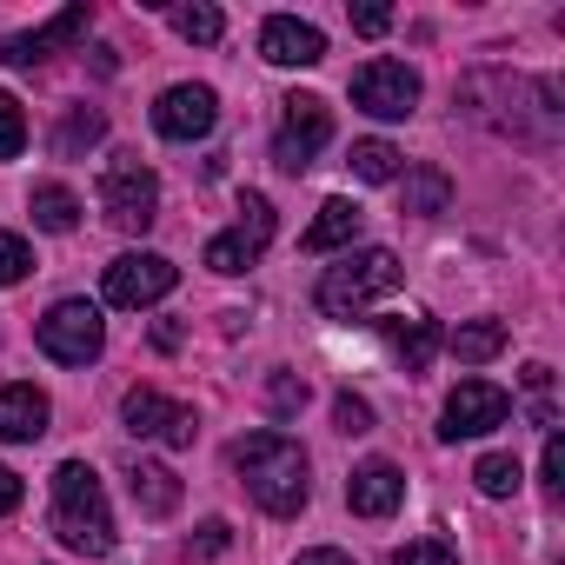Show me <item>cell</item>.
Here are the masks:
<instances>
[{"label": "cell", "instance_id": "cell-24", "mask_svg": "<svg viewBox=\"0 0 565 565\" xmlns=\"http://www.w3.org/2000/svg\"><path fill=\"white\" fill-rule=\"evenodd\" d=\"M439 347H446L439 320H406V333H399V366H406V373H426Z\"/></svg>", "mask_w": 565, "mask_h": 565}, {"label": "cell", "instance_id": "cell-17", "mask_svg": "<svg viewBox=\"0 0 565 565\" xmlns=\"http://www.w3.org/2000/svg\"><path fill=\"white\" fill-rule=\"evenodd\" d=\"M127 486H134V505H140L147 519H167V512L180 505V479H173L160 459H134V466H127Z\"/></svg>", "mask_w": 565, "mask_h": 565}, {"label": "cell", "instance_id": "cell-22", "mask_svg": "<svg viewBox=\"0 0 565 565\" xmlns=\"http://www.w3.org/2000/svg\"><path fill=\"white\" fill-rule=\"evenodd\" d=\"M347 167H353L366 186H386V180H399V147H393V140H353Z\"/></svg>", "mask_w": 565, "mask_h": 565}, {"label": "cell", "instance_id": "cell-28", "mask_svg": "<svg viewBox=\"0 0 565 565\" xmlns=\"http://www.w3.org/2000/svg\"><path fill=\"white\" fill-rule=\"evenodd\" d=\"M28 147V114H21V100L0 87V160H14Z\"/></svg>", "mask_w": 565, "mask_h": 565}, {"label": "cell", "instance_id": "cell-4", "mask_svg": "<svg viewBox=\"0 0 565 565\" xmlns=\"http://www.w3.org/2000/svg\"><path fill=\"white\" fill-rule=\"evenodd\" d=\"M100 206H107L114 226L147 233L153 213H160V180H153V167H147L140 153H114L107 173H100Z\"/></svg>", "mask_w": 565, "mask_h": 565}, {"label": "cell", "instance_id": "cell-6", "mask_svg": "<svg viewBox=\"0 0 565 565\" xmlns=\"http://www.w3.org/2000/svg\"><path fill=\"white\" fill-rule=\"evenodd\" d=\"M100 347H107V320H100V307H87V300H61V307H47V320H41V353H47V360H61V366H87V360H100Z\"/></svg>", "mask_w": 565, "mask_h": 565}, {"label": "cell", "instance_id": "cell-7", "mask_svg": "<svg viewBox=\"0 0 565 565\" xmlns=\"http://www.w3.org/2000/svg\"><path fill=\"white\" fill-rule=\"evenodd\" d=\"M120 419H127V433L160 439V446H173V452H186V446L200 439L193 406H180V399H167V393H153V386H134V393L120 399Z\"/></svg>", "mask_w": 565, "mask_h": 565}, {"label": "cell", "instance_id": "cell-25", "mask_svg": "<svg viewBox=\"0 0 565 565\" xmlns=\"http://www.w3.org/2000/svg\"><path fill=\"white\" fill-rule=\"evenodd\" d=\"M472 486H479L486 499H512V492H519V459H512V452H486V459L472 466Z\"/></svg>", "mask_w": 565, "mask_h": 565}, {"label": "cell", "instance_id": "cell-30", "mask_svg": "<svg viewBox=\"0 0 565 565\" xmlns=\"http://www.w3.org/2000/svg\"><path fill=\"white\" fill-rule=\"evenodd\" d=\"M393 565H459V558H452V545H439V539H406V545L393 552Z\"/></svg>", "mask_w": 565, "mask_h": 565}, {"label": "cell", "instance_id": "cell-34", "mask_svg": "<svg viewBox=\"0 0 565 565\" xmlns=\"http://www.w3.org/2000/svg\"><path fill=\"white\" fill-rule=\"evenodd\" d=\"M193 552H200V558L226 552V525H220V519H206V525H200V539H193Z\"/></svg>", "mask_w": 565, "mask_h": 565}, {"label": "cell", "instance_id": "cell-33", "mask_svg": "<svg viewBox=\"0 0 565 565\" xmlns=\"http://www.w3.org/2000/svg\"><path fill=\"white\" fill-rule=\"evenodd\" d=\"M353 28H360L366 41H380V34L393 28V14H386V8H353Z\"/></svg>", "mask_w": 565, "mask_h": 565}, {"label": "cell", "instance_id": "cell-16", "mask_svg": "<svg viewBox=\"0 0 565 565\" xmlns=\"http://www.w3.org/2000/svg\"><path fill=\"white\" fill-rule=\"evenodd\" d=\"M47 419H54V406H47L41 386H0V439H8V446L41 439Z\"/></svg>", "mask_w": 565, "mask_h": 565}, {"label": "cell", "instance_id": "cell-35", "mask_svg": "<svg viewBox=\"0 0 565 565\" xmlns=\"http://www.w3.org/2000/svg\"><path fill=\"white\" fill-rule=\"evenodd\" d=\"M14 505H21V472H14V466H0V519H8Z\"/></svg>", "mask_w": 565, "mask_h": 565}, {"label": "cell", "instance_id": "cell-11", "mask_svg": "<svg viewBox=\"0 0 565 565\" xmlns=\"http://www.w3.org/2000/svg\"><path fill=\"white\" fill-rule=\"evenodd\" d=\"M266 239H273V206H266V193H246L239 200V226L206 239V266L213 273H246L266 253Z\"/></svg>", "mask_w": 565, "mask_h": 565}, {"label": "cell", "instance_id": "cell-23", "mask_svg": "<svg viewBox=\"0 0 565 565\" xmlns=\"http://www.w3.org/2000/svg\"><path fill=\"white\" fill-rule=\"evenodd\" d=\"M34 226H47V233H74L81 226V200L67 193V186H34Z\"/></svg>", "mask_w": 565, "mask_h": 565}, {"label": "cell", "instance_id": "cell-21", "mask_svg": "<svg viewBox=\"0 0 565 565\" xmlns=\"http://www.w3.org/2000/svg\"><path fill=\"white\" fill-rule=\"evenodd\" d=\"M446 347H452V360H459V366H486V360L505 347V327H499V320H472V327L446 333Z\"/></svg>", "mask_w": 565, "mask_h": 565}, {"label": "cell", "instance_id": "cell-29", "mask_svg": "<svg viewBox=\"0 0 565 565\" xmlns=\"http://www.w3.org/2000/svg\"><path fill=\"white\" fill-rule=\"evenodd\" d=\"M28 266H34L28 239H21V233H0V287H21V279H28Z\"/></svg>", "mask_w": 565, "mask_h": 565}, {"label": "cell", "instance_id": "cell-15", "mask_svg": "<svg viewBox=\"0 0 565 565\" xmlns=\"http://www.w3.org/2000/svg\"><path fill=\"white\" fill-rule=\"evenodd\" d=\"M81 34H87V8H67V14H54V21L34 28V34L0 41V61H8V67H34V61H47L54 47H74Z\"/></svg>", "mask_w": 565, "mask_h": 565}, {"label": "cell", "instance_id": "cell-36", "mask_svg": "<svg viewBox=\"0 0 565 565\" xmlns=\"http://www.w3.org/2000/svg\"><path fill=\"white\" fill-rule=\"evenodd\" d=\"M294 565H353V558H347L340 545H313V552H300Z\"/></svg>", "mask_w": 565, "mask_h": 565}, {"label": "cell", "instance_id": "cell-20", "mask_svg": "<svg viewBox=\"0 0 565 565\" xmlns=\"http://www.w3.org/2000/svg\"><path fill=\"white\" fill-rule=\"evenodd\" d=\"M446 200H452L446 167H413V173H406V213L433 220V213H446Z\"/></svg>", "mask_w": 565, "mask_h": 565}, {"label": "cell", "instance_id": "cell-18", "mask_svg": "<svg viewBox=\"0 0 565 565\" xmlns=\"http://www.w3.org/2000/svg\"><path fill=\"white\" fill-rule=\"evenodd\" d=\"M360 226H366V213H360L353 200H327L300 246H307V253H333V246H353V239H360Z\"/></svg>", "mask_w": 565, "mask_h": 565}, {"label": "cell", "instance_id": "cell-27", "mask_svg": "<svg viewBox=\"0 0 565 565\" xmlns=\"http://www.w3.org/2000/svg\"><path fill=\"white\" fill-rule=\"evenodd\" d=\"M266 406H273V419H294L307 406V380L300 373H273L266 380Z\"/></svg>", "mask_w": 565, "mask_h": 565}, {"label": "cell", "instance_id": "cell-5", "mask_svg": "<svg viewBox=\"0 0 565 565\" xmlns=\"http://www.w3.org/2000/svg\"><path fill=\"white\" fill-rule=\"evenodd\" d=\"M333 140V107L320 94H287L279 100V134H273V160L287 173H307L313 153Z\"/></svg>", "mask_w": 565, "mask_h": 565}, {"label": "cell", "instance_id": "cell-31", "mask_svg": "<svg viewBox=\"0 0 565 565\" xmlns=\"http://www.w3.org/2000/svg\"><path fill=\"white\" fill-rule=\"evenodd\" d=\"M333 426H340V433H373V406H366L360 393H340V399H333Z\"/></svg>", "mask_w": 565, "mask_h": 565}, {"label": "cell", "instance_id": "cell-13", "mask_svg": "<svg viewBox=\"0 0 565 565\" xmlns=\"http://www.w3.org/2000/svg\"><path fill=\"white\" fill-rule=\"evenodd\" d=\"M259 61H273V67H320L327 61V34L313 21H300V14H273L259 28Z\"/></svg>", "mask_w": 565, "mask_h": 565}, {"label": "cell", "instance_id": "cell-9", "mask_svg": "<svg viewBox=\"0 0 565 565\" xmlns=\"http://www.w3.org/2000/svg\"><path fill=\"white\" fill-rule=\"evenodd\" d=\"M353 107L373 120H406L419 107V74L406 61H366L353 74Z\"/></svg>", "mask_w": 565, "mask_h": 565}, {"label": "cell", "instance_id": "cell-3", "mask_svg": "<svg viewBox=\"0 0 565 565\" xmlns=\"http://www.w3.org/2000/svg\"><path fill=\"white\" fill-rule=\"evenodd\" d=\"M399 279H406L399 253H386V246H366V253H347L340 266H327V273H320L313 307H320L327 320H353V313H366L373 300L399 294Z\"/></svg>", "mask_w": 565, "mask_h": 565}, {"label": "cell", "instance_id": "cell-2", "mask_svg": "<svg viewBox=\"0 0 565 565\" xmlns=\"http://www.w3.org/2000/svg\"><path fill=\"white\" fill-rule=\"evenodd\" d=\"M54 532H61L67 552H87V558L114 552L107 486H100V472H94L87 459H67V466L54 472Z\"/></svg>", "mask_w": 565, "mask_h": 565}, {"label": "cell", "instance_id": "cell-19", "mask_svg": "<svg viewBox=\"0 0 565 565\" xmlns=\"http://www.w3.org/2000/svg\"><path fill=\"white\" fill-rule=\"evenodd\" d=\"M100 140H107V114H100V107H74V114L54 127V153H61V160H81V153L100 147Z\"/></svg>", "mask_w": 565, "mask_h": 565}, {"label": "cell", "instance_id": "cell-26", "mask_svg": "<svg viewBox=\"0 0 565 565\" xmlns=\"http://www.w3.org/2000/svg\"><path fill=\"white\" fill-rule=\"evenodd\" d=\"M173 34H180V41L213 47V41L226 34V14H220V8H173Z\"/></svg>", "mask_w": 565, "mask_h": 565}, {"label": "cell", "instance_id": "cell-12", "mask_svg": "<svg viewBox=\"0 0 565 565\" xmlns=\"http://www.w3.org/2000/svg\"><path fill=\"white\" fill-rule=\"evenodd\" d=\"M213 120H220V94H213V87H193V81H186V87H167L160 107H153L160 140H206Z\"/></svg>", "mask_w": 565, "mask_h": 565}, {"label": "cell", "instance_id": "cell-8", "mask_svg": "<svg viewBox=\"0 0 565 565\" xmlns=\"http://www.w3.org/2000/svg\"><path fill=\"white\" fill-rule=\"evenodd\" d=\"M173 287H180V266L160 259V253H120V259L107 266V307H127V313L167 300Z\"/></svg>", "mask_w": 565, "mask_h": 565}, {"label": "cell", "instance_id": "cell-32", "mask_svg": "<svg viewBox=\"0 0 565 565\" xmlns=\"http://www.w3.org/2000/svg\"><path fill=\"white\" fill-rule=\"evenodd\" d=\"M539 472H545V492L565 486V439H558V433H545V459H539Z\"/></svg>", "mask_w": 565, "mask_h": 565}, {"label": "cell", "instance_id": "cell-14", "mask_svg": "<svg viewBox=\"0 0 565 565\" xmlns=\"http://www.w3.org/2000/svg\"><path fill=\"white\" fill-rule=\"evenodd\" d=\"M399 499H406V472H399L393 459H366V466H353V479H347V505H353L360 519H393Z\"/></svg>", "mask_w": 565, "mask_h": 565}, {"label": "cell", "instance_id": "cell-1", "mask_svg": "<svg viewBox=\"0 0 565 565\" xmlns=\"http://www.w3.org/2000/svg\"><path fill=\"white\" fill-rule=\"evenodd\" d=\"M233 472H239V486H246V499L259 505V512H273V519H294V512H307V452H300V439H287V433H246L239 446H233Z\"/></svg>", "mask_w": 565, "mask_h": 565}, {"label": "cell", "instance_id": "cell-10", "mask_svg": "<svg viewBox=\"0 0 565 565\" xmlns=\"http://www.w3.org/2000/svg\"><path fill=\"white\" fill-rule=\"evenodd\" d=\"M505 419H512L505 386H492V380H459L452 399H446V413H439V439H479V433H492V426H505Z\"/></svg>", "mask_w": 565, "mask_h": 565}]
</instances>
